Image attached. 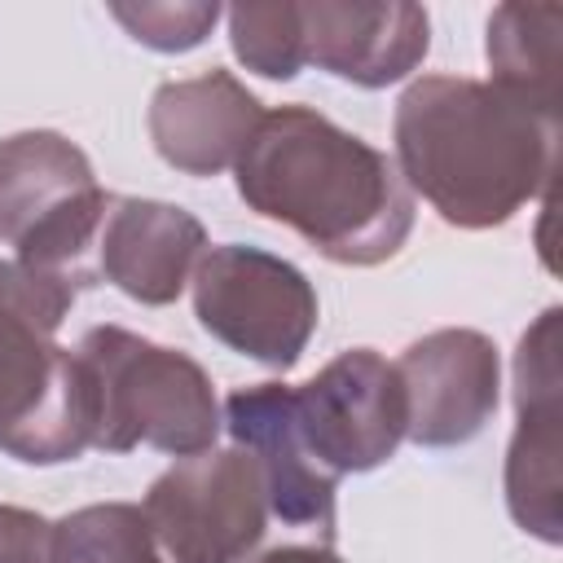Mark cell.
I'll use <instances>...</instances> for the list:
<instances>
[{
	"label": "cell",
	"instance_id": "obj_1",
	"mask_svg": "<svg viewBox=\"0 0 563 563\" xmlns=\"http://www.w3.org/2000/svg\"><path fill=\"white\" fill-rule=\"evenodd\" d=\"M233 180L255 216L295 229L330 264H387L413 233V194L396 158L312 106L264 110Z\"/></svg>",
	"mask_w": 563,
	"mask_h": 563
},
{
	"label": "cell",
	"instance_id": "obj_2",
	"mask_svg": "<svg viewBox=\"0 0 563 563\" xmlns=\"http://www.w3.org/2000/svg\"><path fill=\"white\" fill-rule=\"evenodd\" d=\"M396 167L409 194L453 229H497L528 202L550 198L559 114L466 75L413 79L391 114Z\"/></svg>",
	"mask_w": 563,
	"mask_h": 563
},
{
	"label": "cell",
	"instance_id": "obj_3",
	"mask_svg": "<svg viewBox=\"0 0 563 563\" xmlns=\"http://www.w3.org/2000/svg\"><path fill=\"white\" fill-rule=\"evenodd\" d=\"M70 303L75 286L0 260V453L26 466H62L92 449V383L57 343Z\"/></svg>",
	"mask_w": 563,
	"mask_h": 563
},
{
	"label": "cell",
	"instance_id": "obj_4",
	"mask_svg": "<svg viewBox=\"0 0 563 563\" xmlns=\"http://www.w3.org/2000/svg\"><path fill=\"white\" fill-rule=\"evenodd\" d=\"M75 356L88 369L97 405L92 449L132 453L136 444H150L158 453L189 457L216 444L220 400L194 356L123 325H92Z\"/></svg>",
	"mask_w": 563,
	"mask_h": 563
},
{
	"label": "cell",
	"instance_id": "obj_5",
	"mask_svg": "<svg viewBox=\"0 0 563 563\" xmlns=\"http://www.w3.org/2000/svg\"><path fill=\"white\" fill-rule=\"evenodd\" d=\"M106 211L110 194L70 136L26 128L0 141V242L22 268L75 290L92 286Z\"/></svg>",
	"mask_w": 563,
	"mask_h": 563
},
{
	"label": "cell",
	"instance_id": "obj_6",
	"mask_svg": "<svg viewBox=\"0 0 563 563\" xmlns=\"http://www.w3.org/2000/svg\"><path fill=\"white\" fill-rule=\"evenodd\" d=\"M189 286L198 325L229 352L268 369H290L321 321V303L303 268L260 246H207Z\"/></svg>",
	"mask_w": 563,
	"mask_h": 563
},
{
	"label": "cell",
	"instance_id": "obj_7",
	"mask_svg": "<svg viewBox=\"0 0 563 563\" xmlns=\"http://www.w3.org/2000/svg\"><path fill=\"white\" fill-rule=\"evenodd\" d=\"M141 515L163 563H246L268 528L264 475L246 449L211 444L167 466Z\"/></svg>",
	"mask_w": 563,
	"mask_h": 563
},
{
	"label": "cell",
	"instance_id": "obj_8",
	"mask_svg": "<svg viewBox=\"0 0 563 563\" xmlns=\"http://www.w3.org/2000/svg\"><path fill=\"white\" fill-rule=\"evenodd\" d=\"M295 409L308 449L334 479L378 471L396 457L409 427L396 361L374 347H347L325 361L303 387H295Z\"/></svg>",
	"mask_w": 563,
	"mask_h": 563
},
{
	"label": "cell",
	"instance_id": "obj_9",
	"mask_svg": "<svg viewBox=\"0 0 563 563\" xmlns=\"http://www.w3.org/2000/svg\"><path fill=\"white\" fill-rule=\"evenodd\" d=\"M559 308H545L515 347V435L506 449V510L545 541H563V369H559Z\"/></svg>",
	"mask_w": 563,
	"mask_h": 563
},
{
	"label": "cell",
	"instance_id": "obj_10",
	"mask_svg": "<svg viewBox=\"0 0 563 563\" xmlns=\"http://www.w3.org/2000/svg\"><path fill=\"white\" fill-rule=\"evenodd\" d=\"M396 374L409 405L405 440L422 449H457L475 440L501 400L497 343L466 325H444L413 339L400 352Z\"/></svg>",
	"mask_w": 563,
	"mask_h": 563
},
{
	"label": "cell",
	"instance_id": "obj_11",
	"mask_svg": "<svg viewBox=\"0 0 563 563\" xmlns=\"http://www.w3.org/2000/svg\"><path fill=\"white\" fill-rule=\"evenodd\" d=\"M220 427L233 435L238 449L255 457L264 475L268 515H277L286 528H308L321 537V545H330L339 479L317 462V453L303 440L295 387L251 383V387L229 391L220 409Z\"/></svg>",
	"mask_w": 563,
	"mask_h": 563
},
{
	"label": "cell",
	"instance_id": "obj_12",
	"mask_svg": "<svg viewBox=\"0 0 563 563\" xmlns=\"http://www.w3.org/2000/svg\"><path fill=\"white\" fill-rule=\"evenodd\" d=\"M299 13L308 66L356 88L413 75L431 48V18L409 0H299Z\"/></svg>",
	"mask_w": 563,
	"mask_h": 563
},
{
	"label": "cell",
	"instance_id": "obj_13",
	"mask_svg": "<svg viewBox=\"0 0 563 563\" xmlns=\"http://www.w3.org/2000/svg\"><path fill=\"white\" fill-rule=\"evenodd\" d=\"M207 255V229L194 211L163 198H110L97 238V273L128 299L176 303Z\"/></svg>",
	"mask_w": 563,
	"mask_h": 563
},
{
	"label": "cell",
	"instance_id": "obj_14",
	"mask_svg": "<svg viewBox=\"0 0 563 563\" xmlns=\"http://www.w3.org/2000/svg\"><path fill=\"white\" fill-rule=\"evenodd\" d=\"M260 119V97L220 66L194 79L158 84L145 114L158 158L185 176H220L224 167H233Z\"/></svg>",
	"mask_w": 563,
	"mask_h": 563
},
{
	"label": "cell",
	"instance_id": "obj_15",
	"mask_svg": "<svg viewBox=\"0 0 563 563\" xmlns=\"http://www.w3.org/2000/svg\"><path fill=\"white\" fill-rule=\"evenodd\" d=\"M559 35L563 4H497L484 26V57L493 70L488 84L541 114H559Z\"/></svg>",
	"mask_w": 563,
	"mask_h": 563
},
{
	"label": "cell",
	"instance_id": "obj_16",
	"mask_svg": "<svg viewBox=\"0 0 563 563\" xmlns=\"http://www.w3.org/2000/svg\"><path fill=\"white\" fill-rule=\"evenodd\" d=\"M57 563H163L141 506L97 501L53 523Z\"/></svg>",
	"mask_w": 563,
	"mask_h": 563
},
{
	"label": "cell",
	"instance_id": "obj_17",
	"mask_svg": "<svg viewBox=\"0 0 563 563\" xmlns=\"http://www.w3.org/2000/svg\"><path fill=\"white\" fill-rule=\"evenodd\" d=\"M233 57L255 70L260 79H295L308 66L303 53V13L299 0H260V4H233L224 9Z\"/></svg>",
	"mask_w": 563,
	"mask_h": 563
},
{
	"label": "cell",
	"instance_id": "obj_18",
	"mask_svg": "<svg viewBox=\"0 0 563 563\" xmlns=\"http://www.w3.org/2000/svg\"><path fill=\"white\" fill-rule=\"evenodd\" d=\"M216 0H141V4H110V18L154 53H189L198 48L211 26L220 22Z\"/></svg>",
	"mask_w": 563,
	"mask_h": 563
},
{
	"label": "cell",
	"instance_id": "obj_19",
	"mask_svg": "<svg viewBox=\"0 0 563 563\" xmlns=\"http://www.w3.org/2000/svg\"><path fill=\"white\" fill-rule=\"evenodd\" d=\"M0 563H57L53 519L0 501Z\"/></svg>",
	"mask_w": 563,
	"mask_h": 563
},
{
	"label": "cell",
	"instance_id": "obj_20",
	"mask_svg": "<svg viewBox=\"0 0 563 563\" xmlns=\"http://www.w3.org/2000/svg\"><path fill=\"white\" fill-rule=\"evenodd\" d=\"M251 563H343V559L334 554V545L317 541V545H277V550H268Z\"/></svg>",
	"mask_w": 563,
	"mask_h": 563
}]
</instances>
